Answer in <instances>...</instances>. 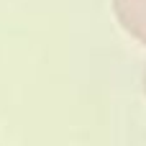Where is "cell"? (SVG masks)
Masks as SVG:
<instances>
[{"mask_svg": "<svg viewBox=\"0 0 146 146\" xmlns=\"http://www.w3.org/2000/svg\"><path fill=\"white\" fill-rule=\"evenodd\" d=\"M118 26L146 46V0H110Z\"/></svg>", "mask_w": 146, "mask_h": 146, "instance_id": "1", "label": "cell"}, {"mask_svg": "<svg viewBox=\"0 0 146 146\" xmlns=\"http://www.w3.org/2000/svg\"><path fill=\"white\" fill-rule=\"evenodd\" d=\"M141 85H144V95H146V69H144V80H141Z\"/></svg>", "mask_w": 146, "mask_h": 146, "instance_id": "2", "label": "cell"}]
</instances>
